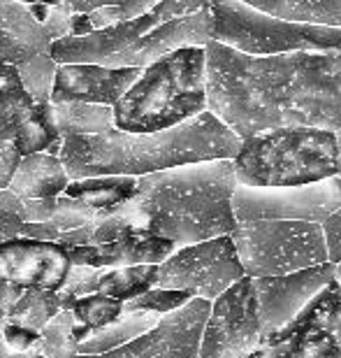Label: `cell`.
Listing matches in <instances>:
<instances>
[{"mask_svg":"<svg viewBox=\"0 0 341 358\" xmlns=\"http://www.w3.org/2000/svg\"><path fill=\"white\" fill-rule=\"evenodd\" d=\"M207 112L239 140L276 128H341V49L246 56L204 47Z\"/></svg>","mask_w":341,"mask_h":358,"instance_id":"obj_1","label":"cell"},{"mask_svg":"<svg viewBox=\"0 0 341 358\" xmlns=\"http://www.w3.org/2000/svg\"><path fill=\"white\" fill-rule=\"evenodd\" d=\"M232 161H204L137 177L132 200L89 228V247L151 235L176 249L234 233Z\"/></svg>","mask_w":341,"mask_h":358,"instance_id":"obj_2","label":"cell"},{"mask_svg":"<svg viewBox=\"0 0 341 358\" xmlns=\"http://www.w3.org/2000/svg\"><path fill=\"white\" fill-rule=\"evenodd\" d=\"M241 140L214 114L202 112L195 119L160 133H121L116 128L103 135L63 140L61 163L70 182L91 177H144L190 163L232 161Z\"/></svg>","mask_w":341,"mask_h":358,"instance_id":"obj_3","label":"cell"},{"mask_svg":"<svg viewBox=\"0 0 341 358\" xmlns=\"http://www.w3.org/2000/svg\"><path fill=\"white\" fill-rule=\"evenodd\" d=\"M112 112L114 128L132 135L169 131L207 112L204 49H179L151 63Z\"/></svg>","mask_w":341,"mask_h":358,"instance_id":"obj_4","label":"cell"},{"mask_svg":"<svg viewBox=\"0 0 341 358\" xmlns=\"http://www.w3.org/2000/svg\"><path fill=\"white\" fill-rule=\"evenodd\" d=\"M237 184L300 189L337 177V135L321 128H276L241 140L232 159Z\"/></svg>","mask_w":341,"mask_h":358,"instance_id":"obj_5","label":"cell"},{"mask_svg":"<svg viewBox=\"0 0 341 358\" xmlns=\"http://www.w3.org/2000/svg\"><path fill=\"white\" fill-rule=\"evenodd\" d=\"M211 42L246 56H281L341 49V31L283 21L248 3H209Z\"/></svg>","mask_w":341,"mask_h":358,"instance_id":"obj_6","label":"cell"},{"mask_svg":"<svg viewBox=\"0 0 341 358\" xmlns=\"http://www.w3.org/2000/svg\"><path fill=\"white\" fill-rule=\"evenodd\" d=\"M244 277H283L328 263L323 228L314 221H246L230 235Z\"/></svg>","mask_w":341,"mask_h":358,"instance_id":"obj_7","label":"cell"},{"mask_svg":"<svg viewBox=\"0 0 341 358\" xmlns=\"http://www.w3.org/2000/svg\"><path fill=\"white\" fill-rule=\"evenodd\" d=\"M209 3L202 0H165L156 3L151 12L142 14L137 19L123 21V24L93 31L84 38H63L49 47V56L56 66H100V68H119L121 59L128 49L144 38L156 26L165 24L169 19L186 17L204 10Z\"/></svg>","mask_w":341,"mask_h":358,"instance_id":"obj_8","label":"cell"},{"mask_svg":"<svg viewBox=\"0 0 341 358\" xmlns=\"http://www.w3.org/2000/svg\"><path fill=\"white\" fill-rule=\"evenodd\" d=\"M244 277L230 235L176 249L156 270L153 289L188 291L193 298L216 300Z\"/></svg>","mask_w":341,"mask_h":358,"instance_id":"obj_9","label":"cell"},{"mask_svg":"<svg viewBox=\"0 0 341 358\" xmlns=\"http://www.w3.org/2000/svg\"><path fill=\"white\" fill-rule=\"evenodd\" d=\"M248 358H341V286L332 279L286 328L262 338Z\"/></svg>","mask_w":341,"mask_h":358,"instance_id":"obj_10","label":"cell"},{"mask_svg":"<svg viewBox=\"0 0 341 358\" xmlns=\"http://www.w3.org/2000/svg\"><path fill=\"white\" fill-rule=\"evenodd\" d=\"M341 207V179L300 186V189H248L237 184L232 191L234 224L246 221H314L323 224Z\"/></svg>","mask_w":341,"mask_h":358,"instance_id":"obj_11","label":"cell"},{"mask_svg":"<svg viewBox=\"0 0 341 358\" xmlns=\"http://www.w3.org/2000/svg\"><path fill=\"white\" fill-rule=\"evenodd\" d=\"M260 340L253 279L241 277L211 300L209 317L202 328L200 358H248L260 347Z\"/></svg>","mask_w":341,"mask_h":358,"instance_id":"obj_12","label":"cell"},{"mask_svg":"<svg viewBox=\"0 0 341 358\" xmlns=\"http://www.w3.org/2000/svg\"><path fill=\"white\" fill-rule=\"evenodd\" d=\"M211 303L193 298L181 310L160 317L151 331L103 356L77 358H200V340Z\"/></svg>","mask_w":341,"mask_h":358,"instance_id":"obj_13","label":"cell"},{"mask_svg":"<svg viewBox=\"0 0 341 358\" xmlns=\"http://www.w3.org/2000/svg\"><path fill=\"white\" fill-rule=\"evenodd\" d=\"M335 279V266H323L293 272L283 277H260L253 279L255 300H258V319L262 338L279 333L297 314L307 310V305Z\"/></svg>","mask_w":341,"mask_h":358,"instance_id":"obj_14","label":"cell"},{"mask_svg":"<svg viewBox=\"0 0 341 358\" xmlns=\"http://www.w3.org/2000/svg\"><path fill=\"white\" fill-rule=\"evenodd\" d=\"M56 135L45 107H38L19 82L17 68L0 66V142H12L24 156L45 154Z\"/></svg>","mask_w":341,"mask_h":358,"instance_id":"obj_15","label":"cell"},{"mask_svg":"<svg viewBox=\"0 0 341 358\" xmlns=\"http://www.w3.org/2000/svg\"><path fill=\"white\" fill-rule=\"evenodd\" d=\"M73 270L66 249L56 242L17 238L0 245V279L21 289L59 293Z\"/></svg>","mask_w":341,"mask_h":358,"instance_id":"obj_16","label":"cell"},{"mask_svg":"<svg viewBox=\"0 0 341 358\" xmlns=\"http://www.w3.org/2000/svg\"><path fill=\"white\" fill-rule=\"evenodd\" d=\"M137 68L59 66L54 77L52 103H86L114 107L139 80Z\"/></svg>","mask_w":341,"mask_h":358,"instance_id":"obj_17","label":"cell"},{"mask_svg":"<svg viewBox=\"0 0 341 358\" xmlns=\"http://www.w3.org/2000/svg\"><path fill=\"white\" fill-rule=\"evenodd\" d=\"M211 42V17L209 5L195 14L169 19L165 24L149 31L137 45L128 49V54L121 59L119 68H137L144 70L151 63L160 61L162 56L179 52V49H204Z\"/></svg>","mask_w":341,"mask_h":358,"instance_id":"obj_18","label":"cell"},{"mask_svg":"<svg viewBox=\"0 0 341 358\" xmlns=\"http://www.w3.org/2000/svg\"><path fill=\"white\" fill-rule=\"evenodd\" d=\"M73 266L98 270H116L135 266H160L167 256L176 252L172 242L151 235H128V238L91 247H63Z\"/></svg>","mask_w":341,"mask_h":358,"instance_id":"obj_19","label":"cell"},{"mask_svg":"<svg viewBox=\"0 0 341 358\" xmlns=\"http://www.w3.org/2000/svg\"><path fill=\"white\" fill-rule=\"evenodd\" d=\"M52 45L45 24L33 17L28 3L0 0V66L19 68L35 56H47Z\"/></svg>","mask_w":341,"mask_h":358,"instance_id":"obj_20","label":"cell"},{"mask_svg":"<svg viewBox=\"0 0 341 358\" xmlns=\"http://www.w3.org/2000/svg\"><path fill=\"white\" fill-rule=\"evenodd\" d=\"M68 184L70 177L61 159L49 154H31L19 161L7 189L21 200H49L63 196Z\"/></svg>","mask_w":341,"mask_h":358,"instance_id":"obj_21","label":"cell"},{"mask_svg":"<svg viewBox=\"0 0 341 358\" xmlns=\"http://www.w3.org/2000/svg\"><path fill=\"white\" fill-rule=\"evenodd\" d=\"M45 112L61 140L103 135L114 128L112 107L86 103H49Z\"/></svg>","mask_w":341,"mask_h":358,"instance_id":"obj_22","label":"cell"},{"mask_svg":"<svg viewBox=\"0 0 341 358\" xmlns=\"http://www.w3.org/2000/svg\"><path fill=\"white\" fill-rule=\"evenodd\" d=\"M135 191H137L135 177H91L70 182L63 196L73 198L96 212L112 214L119 207H123L128 200H132Z\"/></svg>","mask_w":341,"mask_h":358,"instance_id":"obj_23","label":"cell"},{"mask_svg":"<svg viewBox=\"0 0 341 358\" xmlns=\"http://www.w3.org/2000/svg\"><path fill=\"white\" fill-rule=\"evenodd\" d=\"M248 5L269 14V17L293 21V24L341 31V0H286V3L258 0V3Z\"/></svg>","mask_w":341,"mask_h":358,"instance_id":"obj_24","label":"cell"},{"mask_svg":"<svg viewBox=\"0 0 341 358\" xmlns=\"http://www.w3.org/2000/svg\"><path fill=\"white\" fill-rule=\"evenodd\" d=\"M158 321H160V317H156V314H139V312L123 314L116 324H112L107 328H100V331H93L86 340H82L79 345L75 347V354L77 356L109 354V352H114V349L137 340L139 335L149 333L156 324H158Z\"/></svg>","mask_w":341,"mask_h":358,"instance_id":"obj_25","label":"cell"},{"mask_svg":"<svg viewBox=\"0 0 341 358\" xmlns=\"http://www.w3.org/2000/svg\"><path fill=\"white\" fill-rule=\"evenodd\" d=\"M59 312H61V300H59V293L56 291L26 289L17 303L12 305V310L7 312L3 326H7V324L21 326V328H28V331L40 333Z\"/></svg>","mask_w":341,"mask_h":358,"instance_id":"obj_26","label":"cell"},{"mask_svg":"<svg viewBox=\"0 0 341 358\" xmlns=\"http://www.w3.org/2000/svg\"><path fill=\"white\" fill-rule=\"evenodd\" d=\"M156 270L158 266H135V268H116L105 270L100 279H98L96 293L119 300V303H128L146 291L153 289L156 284Z\"/></svg>","mask_w":341,"mask_h":358,"instance_id":"obj_27","label":"cell"},{"mask_svg":"<svg viewBox=\"0 0 341 358\" xmlns=\"http://www.w3.org/2000/svg\"><path fill=\"white\" fill-rule=\"evenodd\" d=\"M70 312H73L77 324L91 335L93 331H100V328L116 324L123 317V303L103 296V293H91V296L75 298Z\"/></svg>","mask_w":341,"mask_h":358,"instance_id":"obj_28","label":"cell"},{"mask_svg":"<svg viewBox=\"0 0 341 358\" xmlns=\"http://www.w3.org/2000/svg\"><path fill=\"white\" fill-rule=\"evenodd\" d=\"M75 317L73 312L61 310L49 324L38 333V345L33 352L42 354L45 358H75L77 342L73 338L75 331Z\"/></svg>","mask_w":341,"mask_h":358,"instance_id":"obj_29","label":"cell"},{"mask_svg":"<svg viewBox=\"0 0 341 358\" xmlns=\"http://www.w3.org/2000/svg\"><path fill=\"white\" fill-rule=\"evenodd\" d=\"M56 61L52 56H35V59L21 63L17 68L19 82L24 91L31 96V100L38 107H47L52 103V89L56 77Z\"/></svg>","mask_w":341,"mask_h":358,"instance_id":"obj_30","label":"cell"},{"mask_svg":"<svg viewBox=\"0 0 341 358\" xmlns=\"http://www.w3.org/2000/svg\"><path fill=\"white\" fill-rule=\"evenodd\" d=\"M193 296L188 291H165V289H151L144 296L128 300L123 303V314H156V317H165L176 310H181L183 305L190 303Z\"/></svg>","mask_w":341,"mask_h":358,"instance_id":"obj_31","label":"cell"},{"mask_svg":"<svg viewBox=\"0 0 341 358\" xmlns=\"http://www.w3.org/2000/svg\"><path fill=\"white\" fill-rule=\"evenodd\" d=\"M153 0H128V3H109V5H103L93 10L91 14H86L93 31H103V28H109V26H116V24H123V21H130V19H137L142 14L151 12L153 10Z\"/></svg>","mask_w":341,"mask_h":358,"instance_id":"obj_32","label":"cell"},{"mask_svg":"<svg viewBox=\"0 0 341 358\" xmlns=\"http://www.w3.org/2000/svg\"><path fill=\"white\" fill-rule=\"evenodd\" d=\"M105 270H98V268H86V266H73L70 275L63 284V289L59 293L63 296H70V298H84V296H91L96 293L98 289V279H100Z\"/></svg>","mask_w":341,"mask_h":358,"instance_id":"obj_33","label":"cell"},{"mask_svg":"<svg viewBox=\"0 0 341 358\" xmlns=\"http://www.w3.org/2000/svg\"><path fill=\"white\" fill-rule=\"evenodd\" d=\"M325 249H328V263L330 266H341V207L332 212L321 224Z\"/></svg>","mask_w":341,"mask_h":358,"instance_id":"obj_34","label":"cell"},{"mask_svg":"<svg viewBox=\"0 0 341 358\" xmlns=\"http://www.w3.org/2000/svg\"><path fill=\"white\" fill-rule=\"evenodd\" d=\"M0 331H3V340L12 354H28V352H33L35 345H38V333L28 331V328L7 324L0 328Z\"/></svg>","mask_w":341,"mask_h":358,"instance_id":"obj_35","label":"cell"},{"mask_svg":"<svg viewBox=\"0 0 341 358\" xmlns=\"http://www.w3.org/2000/svg\"><path fill=\"white\" fill-rule=\"evenodd\" d=\"M21 161V154L12 142H0V191H5L12 182V175Z\"/></svg>","mask_w":341,"mask_h":358,"instance_id":"obj_36","label":"cell"},{"mask_svg":"<svg viewBox=\"0 0 341 358\" xmlns=\"http://www.w3.org/2000/svg\"><path fill=\"white\" fill-rule=\"evenodd\" d=\"M26 235H28V224H24L17 214L0 205V245L17 238H26Z\"/></svg>","mask_w":341,"mask_h":358,"instance_id":"obj_37","label":"cell"},{"mask_svg":"<svg viewBox=\"0 0 341 358\" xmlns=\"http://www.w3.org/2000/svg\"><path fill=\"white\" fill-rule=\"evenodd\" d=\"M335 135H337V177L341 179V128Z\"/></svg>","mask_w":341,"mask_h":358,"instance_id":"obj_38","label":"cell"},{"mask_svg":"<svg viewBox=\"0 0 341 358\" xmlns=\"http://www.w3.org/2000/svg\"><path fill=\"white\" fill-rule=\"evenodd\" d=\"M10 356H12V352L7 349L5 340H3V331H0V358H10Z\"/></svg>","mask_w":341,"mask_h":358,"instance_id":"obj_39","label":"cell"},{"mask_svg":"<svg viewBox=\"0 0 341 358\" xmlns=\"http://www.w3.org/2000/svg\"><path fill=\"white\" fill-rule=\"evenodd\" d=\"M17 358H45L42 354H38V352H28V354H14Z\"/></svg>","mask_w":341,"mask_h":358,"instance_id":"obj_40","label":"cell"},{"mask_svg":"<svg viewBox=\"0 0 341 358\" xmlns=\"http://www.w3.org/2000/svg\"><path fill=\"white\" fill-rule=\"evenodd\" d=\"M335 282L341 286V266H337V268H335Z\"/></svg>","mask_w":341,"mask_h":358,"instance_id":"obj_41","label":"cell"},{"mask_svg":"<svg viewBox=\"0 0 341 358\" xmlns=\"http://www.w3.org/2000/svg\"><path fill=\"white\" fill-rule=\"evenodd\" d=\"M10 358H17V356H14V354H12V356H10Z\"/></svg>","mask_w":341,"mask_h":358,"instance_id":"obj_42","label":"cell"}]
</instances>
